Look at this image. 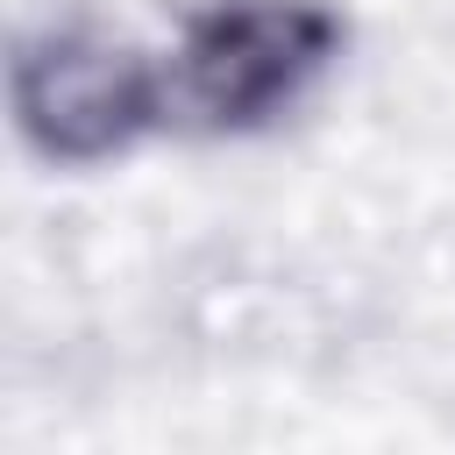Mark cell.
I'll return each mask as SVG.
<instances>
[{
  "label": "cell",
  "instance_id": "7a4b0ae2",
  "mask_svg": "<svg viewBox=\"0 0 455 455\" xmlns=\"http://www.w3.org/2000/svg\"><path fill=\"white\" fill-rule=\"evenodd\" d=\"M7 114L50 171H100L171 121L164 64L107 28H36L7 57Z\"/></svg>",
  "mask_w": 455,
  "mask_h": 455
},
{
  "label": "cell",
  "instance_id": "6da1fadb",
  "mask_svg": "<svg viewBox=\"0 0 455 455\" xmlns=\"http://www.w3.org/2000/svg\"><path fill=\"white\" fill-rule=\"evenodd\" d=\"M348 21L327 0H206L164 64L171 121L192 135H263L334 64Z\"/></svg>",
  "mask_w": 455,
  "mask_h": 455
}]
</instances>
